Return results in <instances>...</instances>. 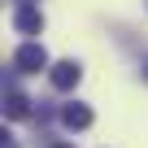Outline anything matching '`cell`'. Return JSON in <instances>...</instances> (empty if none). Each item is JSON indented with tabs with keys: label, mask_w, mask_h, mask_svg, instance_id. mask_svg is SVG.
<instances>
[{
	"label": "cell",
	"mask_w": 148,
	"mask_h": 148,
	"mask_svg": "<svg viewBox=\"0 0 148 148\" xmlns=\"http://www.w3.org/2000/svg\"><path fill=\"white\" fill-rule=\"evenodd\" d=\"M79 79H83V65L79 61H57V65H48V83L57 92H74Z\"/></svg>",
	"instance_id": "cell-2"
},
{
	"label": "cell",
	"mask_w": 148,
	"mask_h": 148,
	"mask_svg": "<svg viewBox=\"0 0 148 148\" xmlns=\"http://www.w3.org/2000/svg\"><path fill=\"white\" fill-rule=\"evenodd\" d=\"M13 70L18 74H39V70H48V52H44V44H22L18 52H13Z\"/></svg>",
	"instance_id": "cell-1"
},
{
	"label": "cell",
	"mask_w": 148,
	"mask_h": 148,
	"mask_svg": "<svg viewBox=\"0 0 148 148\" xmlns=\"http://www.w3.org/2000/svg\"><path fill=\"white\" fill-rule=\"evenodd\" d=\"M13 31L18 35H39L44 31V13L31 5V0H22V5L13 9Z\"/></svg>",
	"instance_id": "cell-3"
},
{
	"label": "cell",
	"mask_w": 148,
	"mask_h": 148,
	"mask_svg": "<svg viewBox=\"0 0 148 148\" xmlns=\"http://www.w3.org/2000/svg\"><path fill=\"white\" fill-rule=\"evenodd\" d=\"M18 5H22V0H18Z\"/></svg>",
	"instance_id": "cell-8"
},
{
	"label": "cell",
	"mask_w": 148,
	"mask_h": 148,
	"mask_svg": "<svg viewBox=\"0 0 148 148\" xmlns=\"http://www.w3.org/2000/svg\"><path fill=\"white\" fill-rule=\"evenodd\" d=\"M139 74H144V79H148V61H144V70H139Z\"/></svg>",
	"instance_id": "cell-7"
},
{
	"label": "cell",
	"mask_w": 148,
	"mask_h": 148,
	"mask_svg": "<svg viewBox=\"0 0 148 148\" xmlns=\"http://www.w3.org/2000/svg\"><path fill=\"white\" fill-rule=\"evenodd\" d=\"M57 118H61V126H65V131H87V126H92V109H87L83 100L61 105V113H57Z\"/></svg>",
	"instance_id": "cell-4"
},
{
	"label": "cell",
	"mask_w": 148,
	"mask_h": 148,
	"mask_svg": "<svg viewBox=\"0 0 148 148\" xmlns=\"http://www.w3.org/2000/svg\"><path fill=\"white\" fill-rule=\"evenodd\" d=\"M48 148H74V144H48Z\"/></svg>",
	"instance_id": "cell-6"
},
{
	"label": "cell",
	"mask_w": 148,
	"mask_h": 148,
	"mask_svg": "<svg viewBox=\"0 0 148 148\" xmlns=\"http://www.w3.org/2000/svg\"><path fill=\"white\" fill-rule=\"evenodd\" d=\"M5 118H13V122H22V118H35V109H31V100L9 83V92H5Z\"/></svg>",
	"instance_id": "cell-5"
}]
</instances>
